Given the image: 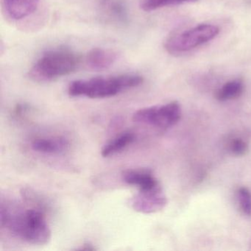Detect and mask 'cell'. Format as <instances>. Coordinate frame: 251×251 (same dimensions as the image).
Wrapping results in <instances>:
<instances>
[{"mask_svg":"<svg viewBox=\"0 0 251 251\" xmlns=\"http://www.w3.org/2000/svg\"><path fill=\"white\" fill-rule=\"evenodd\" d=\"M230 151L236 155H242L248 151V145L241 139H235L230 145Z\"/></svg>","mask_w":251,"mask_h":251,"instance_id":"cell-17","label":"cell"},{"mask_svg":"<svg viewBox=\"0 0 251 251\" xmlns=\"http://www.w3.org/2000/svg\"><path fill=\"white\" fill-rule=\"evenodd\" d=\"M103 13L107 18L117 24H125L128 16L126 5L120 0H104L102 3Z\"/></svg>","mask_w":251,"mask_h":251,"instance_id":"cell-11","label":"cell"},{"mask_svg":"<svg viewBox=\"0 0 251 251\" xmlns=\"http://www.w3.org/2000/svg\"><path fill=\"white\" fill-rule=\"evenodd\" d=\"M39 0H2L7 15L14 20H21L35 12Z\"/></svg>","mask_w":251,"mask_h":251,"instance_id":"cell-9","label":"cell"},{"mask_svg":"<svg viewBox=\"0 0 251 251\" xmlns=\"http://www.w3.org/2000/svg\"><path fill=\"white\" fill-rule=\"evenodd\" d=\"M1 227L33 245L48 244L52 232L45 220L43 211L33 208L24 211L14 202L2 201L0 207Z\"/></svg>","mask_w":251,"mask_h":251,"instance_id":"cell-1","label":"cell"},{"mask_svg":"<svg viewBox=\"0 0 251 251\" xmlns=\"http://www.w3.org/2000/svg\"><path fill=\"white\" fill-rule=\"evenodd\" d=\"M117 60V55L111 50L94 48L85 58L86 66L93 71H102L110 68Z\"/></svg>","mask_w":251,"mask_h":251,"instance_id":"cell-8","label":"cell"},{"mask_svg":"<svg viewBox=\"0 0 251 251\" xmlns=\"http://www.w3.org/2000/svg\"><path fill=\"white\" fill-rule=\"evenodd\" d=\"M220 28L211 24H201L170 36L164 48L171 55H180L214 40L220 34Z\"/></svg>","mask_w":251,"mask_h":251,"instance_id":"cell-4","label":"cell"},{"mask_svg":"<svg viewBox=\"0 0 251 251\" xmlns=\"http://www.w3.org/2000/svg\"><path fill=\"white\" fill-rule=\"evenodd\" d=\"M22 197L23 199L30 205L37 208L40 211H43L45 209L49 208V204L47 202L45 198L41 194L38 193L36 191L30 188H25L21 191Z\"/></svg>","mask_w":251,"mask_h":251,"instance_id":"cell-15","label":"cell"},{"mask_svg":"<svg viewBox=\"0 0 251 251\" xmlns=\"http://www.w3.org/2000/svg\"><path fill=\"white\" fill-rule=\"evenodd\" d=\"M167 200L161 188L155 190L140 191L130 199L132 208L138 212L151 214L164 208Z\"/></svg>","mask_w":251,"mask_h":251,"instance_id":"cell-6","label":"cell"},{"mask_svg":"<svg viewBox=\"0 0 251 251\" xmlns=\"http://www.w3.org/2000/svg\"><path fill=\"white\" fill-rule=\"evenodd\" d=\"M80 64L78 55L68 49L48 51L36 61L29 75L37 82H49L68 75L77 70Z\"/></svg>","mask_w":251,"mask_h":251,"instance_id":"cell-3","label":"cell"},{"mask_svg":"<svg viewBox=\"0 0 251 251\" xmlns=\"http://www.w3.org/2000/svg\"><path fill=\"white\" fill-rule=\"evenodd\" d=\"M135 134L132 132L126 131L122 134L119 135L117 137L114 138L111 142L107 143L101 151V155L102 157L111 156L117 152H120L126 147L130 145L134 142Z\"/></svg>","mask_w":251,"mask_h":251,"instance_id":"cell-12","label":"cell"},{"mask_svg":"<svg viewBox=\"0 0 251 251\" xmlns=\"http://www.w3.org/2000/svg\"><path fill=\"white\" fill-rule=\"evenodd\" d=\"M142 76L122 75L111 77H95L88 80H75L69 86L72 97L86 96L92 99L111 98L123 91L137 87L143 83Z\"/></svg>","mask_w":251,"mask_h":251,"instance_id":"cell-2","label":"cell"},{"mask_svg":"<svg viewBox=\"0 0 251 251\" xmlns=\"http://www.w3.org/2000/svg\"><path fill=\"white\" fill-rule=\"evenodd\" d=\"M239 205L244 214L251 215V193L246 188H240L238 191Z\"/></svg>","mask_w":251,"mask_h":251,"instance_id":"cell-16","label":"cell"},{"mask_svg":"<svg viewBox=\"0 0 251 251\" xmlns=\"http://www.w3.org/2000/svg\"><path fill=\"white\" fill-rule=\"evenodd\" d=\"M244 92L243 82L239 79L230 80L225 83L216 94V98L218 100L224 102V101L236 99L242 95Z\"/></svg>","mask_w":251,"mask_h":251,"instance_id":"cell-13","label":"cell"},{"mask_svg":"<svg viewBox=\"0 0 251 251\" xmlns=\"http://www.w3.org/2000/svg\"><path fill=\"white\" fill-rule=\"evenodd\" d=\"M79 251H96V248L93 245L90 243H86L81 247V248H79Z\"/></svg>","mask_w":251,"mask_h":251,"instance_id":"cell-18","label":"cell"},{"mask_svg":"<svg viewBox=\"0 0 251 251\" xmlns=\"http://www.w3.org/2000/svg\"><path fill=\"white\" fill-rule=\"evenodd\" d=\"M70 146V142L64 137L42 138L35 139L32 143L35 151L48 154L64 153Z\"/></svg>","mask_w":251,"mask_h":251,"instance_id":"cell-10","label":"cell"},{"mask_svg":"<svg viewBox=\"0 0 251 251\" xmlns=\"http://www.w3.org/2000/svg\"><path fill=\"white\" fill-rule=\"evenodd\" d=\"M197 1L198 0H143L141 4V8L143 11L150 12L160 8L177 6L183 4L192 3Z\"/></svg>","mask_w":251,"mask_h":251,"instance_id":"cell-14","label":"cell"},{"mask_svg":"<svg viewBox=\"0 0 251 251\" xmlns=\"http://www.w3.org/2000/svg\"><path fill=\"white\" fill-rule=\"evenodd\" d=\"M123 181L131 186H136L140 191H151L161 188L152 172L146 169L125 170L122 173Z\"/></svg>","mask_w":251,"mask_h":251,"instance_id":"cell-7","label":"cell"},{"mask_svg":"<svg viewBox=\"0 0 251 251\" xmlns=\"http://www.w3.org/2000/svg\"><path fill=\"white\" fill-rule=\"evenodd\" d=\"M181 110L178 102L173 101L166 105L142 108L133 114V121L155 126L158 128H168L178 123Z\"/></svg>","mask_w":251,"mask_h":251,"instance_id":"cell-5","label":"cell"}]
</instances>
